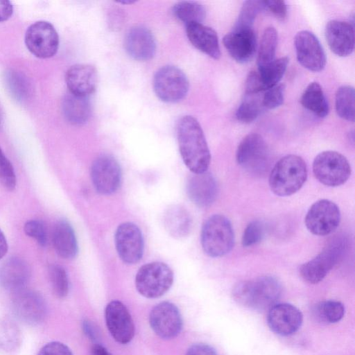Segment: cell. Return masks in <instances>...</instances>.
Returning <instances> with one entry per match:
<instances>
[{"instance_id": "1", "label": "cell", "mask_w": 355, "mask_h": 355, "mask_svg": "<svg viewBox=\"0 0 355 355\" xmlns=\"http://www.w3.org/2000/svg\"><path fill=\"white\" fill-rule=\"evenodd\" d=\"M177 136L182 160L193 173L207 171L209 149L199 122L192 116H182L178 123Z\"/></svg>"}, {"instance_id": "2", "label": "cell", "mask_w": 355, "mask_h": 355, "mask_svg": "<svg viewBox=\"0 0 355 355\" xmlns=\"http://www.w3.org/2000/svg\"><path fill=\"white\" fill-rule=\"evenodd\" d=\"M282 293L279 281L270 275L238 282L233 288L232 296L239 304L254 310H269L276 304Z\"/></svg>"}, {"instance_id": "3", "label": "cell", "mask_w": 355, "mask_h": 355, "mask_svg": "<svg viewBox=\"0 0 355 355\" xmlns=\"http://www.w3.org/2000/svg\"><path fill=\"white\" fill-rule=\"evenodd\" d=\"M307 178V167L304 159L295 155L282 157L269 175V186L278 196H289L303 186Z\"/></svg>"}, {"instance_id": "4", "label": "cell", "mask_w": 355, "mask_h": 355, "mask_svg": "<svg viewBox=\"0 0 355 355\" xmlns=\"http://www.w3.org/2000/svg\"><path fill=\"white\" fill-rule=\"evenodd\" d=\"M200 241L205 253L211 257H220L229 253L234 243L230 221L221 214L210 216L202 227Z\"/></svg>"}, {"instance_id": "5", "label": "cell", "mask_w": 355, "mask_h": 355, "mask_svg": "<svg viewBox=\"0 0 355 355\" xmlns=\"http://www.w3.org/2000/svg\"><path fill=\"white\" fill-rule=\"evenodd\" d=\"M347 240L340 236L334 239L320 254L300 268V274L312 284L321 282L339 262L346 251Z\"/></svg>"}, {"instance_id": "6", "label": "cell", "mask_w": 355, "mask_h": 355, "mask_svg": "<svg viewBox=\"0 0 355 355\" xmlns=\"http://www.w3.org/2000/svg\"><path fill=\"white\" fill-rule=\"evenodd\" d=\"M173 272L166 263L155 261L142 266L135 277L137 291L147 298L165 294L173 282Z\"/></svg>"}, {"instance_id": "7", "label": "cell", "mask_w": 355, "mask_h": 355, "mask_svg": "<svg viewBox=\"0 0 355 355\" xmlns=\"http://www.w3.org/2000/svg\"><path fill=\"white\" fill-rule=\"evenodd\" d=\"M315 178L328 187L344 184L351 174V166L347 158L336 151L326 150L319 153L313 162Z\"/></svg>"}, {"instance_id": "8", "label": "cell", "mask_w": 355, "mask_h": 355, "mask_svg": "<svg viewBox=\"0 0 355 355\" xmlns=\"http://www.w3.org/2000/svg\"><path fill=\"white\" fill-rule=\"evenodd\" d=\"M153 88L157 97L162 101L177 103L187 96L189 82L180 69L173 65H166L155 74Z\"/></svg>"}, {"instance_id": "9", "label": "cell", "mask_w": 355, "mask_h": 355, "mask_svg": "<svg viewBox=\"0 0 355 355\" xmlns=\"http://www.w3.org/2000/svg\"><path fill=\"white\" fill-rule=\"evenodd\" d=\"M237 163L252 175H262L268 167V150L263 137L257 133L247 135L238 146Z\"/></svg>"}, {"instance_id": "10", "label": "cell", "mask_w": 355, "mask_h": 355, "mask_svg": "<svg viewBox=\"0 0 355 355\" xmlns=\"http://www.w3.org/2000/svg\"><path fill=\"white\" fill-rule=\"evenodd\" d=\"M25 44L28 51L40 58L53 56L59 47V36L54 26L46 21L32 24L25 34Z\"/></svg>"}, {"instance_id": "11", "label": "cell", "mask_w": 355, "mask_h": 355, "mask_svg": "<svg viewBox=\"0 0 355 355\" xmlns=\"http://www.w3.org/2000/svg\"><path fill=\"white\" fill-rule=\"evenodd\" d=\"M340 212L334 202L322 199L314 202L305 216V225L308 230L317 236H326L332 233L339 225Z\"/></svg>"}, {"instance_id": "12", "label": "cell", "mask_w": 355, "mask_h": 355, "mask_svg": "<svg viewBox=\"0 0 355 355\" xmlns=\"http://www.w3.org/2000/svg\"><path fill=\"white\" fill-rule=\"evenodd\" d=\"M90 175L96 191L110 195L120 187L122 179L121 167L116 159L109 155H101L93 162Z\"/></svg>"}, {"instance_id": "13", "label": "cell", "mask_w": 355, "mask_h": 355, "mask_svg": "<svg viewBox=\"0 0 355 355\" xmlns=\"http://www.w3.org/2000/svg\"><path fill=\"white\" fill-rule=\"evenodd\" d=\"M115 246L120 259L125 263L134 264L143 257L144 242L140 229L134 223L120 224L115 232Z\"/></svg>"}, {"instance_id": "14", "label": "cell", "mask_w": 355, "mask_h": 355, "mask_svg": "<svg viewBox=\"0 0 355 355\" xmlns=\"http://www.w3.org/2000/svg\"><path fill=\"white\" fill-rule=\"evenodd\" d=\"M299 63L309 71L318 72L326 65V55L317 37L309 31H301L294 37Z\"/></svg>"}, {"instance_id": "15", "label": "cell", "mask_w": 355, "mask_h": 355, "mask_svg": "<svg viewBox=\"0 0 355 355\" xmlns=\"http://www.w3.org/2000/svg\"><path fill=\"white\" fill-rule=\"evenodd\" d=\"M150 325L160 338L171 339L182 329V318L178 307L171 302H163L155 306L149 315Z\"/></svg>"}, {"instance_id": "16", "label": "cell", "mask_w": 355, "mask_h": 355, "mask_svg": "<svg viewBox=\"0 0 355 355\" xmlns=\"http://www.w3.org/2000/svg\"><path fill=\"white\" fill-rule=\"evenodd\" d=\"M12 304L15 315L26 324H38L46 315L44 299L33 290L23 288L15 292Z\"/></svg>"}, {"instance_id": "17", "label": "cell", "mask_w": 355, "mask_h": 355, "mask_svg": "<svg viewBox=\"0 0 355 355\" xmlns=\"http://www.w3.org/2000/svg\"><path fill=\"white\" fill-rule=\"evenodd\" d=\"M107 327L118 343L127 344L135 336V324L126 306L119 300L109 302L105 310Z\"/></svg>"}, {"instance_id": "18", "label": "cell", "mask_w": 355, "mask_h": 355, "mask_svg": "<svg viewBox=\"0 0 355 355\" xmlns=\"http://www.w3.org/2000/svg\"><path fill=\"white\" fill-rule=\"evenodd\" d=\"M302 321V312L291 304L277 303L268 311L267 322L270 329L282 336H291L297 332Z\"/></svg>"}, {"instance_id": "19", "label": "cell", "mask_w": 355, "mask_h": 355, "mask_svg": "<svg viewBox=\"0 0 355 355\" xmlns=\"http://www.w3.org/2000/svg\"><path fill=\"white\" fill-rule=\"evenodd\" d=\"M223 43L230 55L239 63L252 60L257 50L253 28H234L223 37Z\"/></svg>"}, {"instance_id": "20", "label": "cell", "mask_w": 355, "mask_h": 355, "mask_svg": "<svg viewBox=\"0 0 355 355\" xmlns=\"http://www.w3.org/2000/svg\"><path fill=\"white\" fill-rule=\"evenodd\" d=\"M325 37L331 50L340 57L348 56L354 49V25L340 20H331L325 27Z\"/></svg>"}, {"instance_id": "21", "label": "cell", "mask_w": 355, "mask_h": 355, "mask_svg": "<svg viewBox=\"0 0 355 355\" xmlns=\"http://www.w3.org/2000/svg\"><path fill=\"white\" fill-rule=\"evenodd\" d=\"M124 46L128 55L139 61L148 60L156 52V42L151 31L144 26H135L127 33Z\"/></svg>"}, {"instance_id": "22", "label": "cell", "mask_w": 355, "mask_h": 355, "mask_svg": "<svg viewBox=\"0 0 355 355\" xmlns=\"http://www.w3.org/2000/svg\"><path fill=\"white\" fill-rule=\"evenodd\" d=\"M187 192L195 205L206 207L216 200L218 184L215 178L207 171L200 173H193L188 180Z\"/></svg>"}, {"instance_id": "23", "label": "cell", "mask_w": 355, "mask_h": 355, "mask_svg": "<svg viewBox=\"0 0 355 355\" xmlns=\"http://www.w3.org/2000/svg\"><path fill=\"white\" fill-rule=\"evenodd\" d=\"M65 82L69 93L88 97L96 87V69L91 64H76L72 65L66 72Z\"/></svg>"}, {"instance_id": "24", "label": "cell", "mask_w": 355, "mask_h": 355, "mask_svg": "<svg viewBox=\"0 0 355 355\" xmlns=\"http://www.w3.org/2000/svg\"><path fill=\"white\" fill-rule=\"evenodd\" d=\"M30 276L28 264L20 257H10L0 266L1 286L14 293L24 288Z\"/></svg>"}, {"instance_id": "25", "label": "cell", "mask_w": 355, "mask_h": 355, "mask_svg": "<svg viewBox=\"0 0 355 355\" xmlns=\"http://www.w3.org/2000/svg\"><path fill=\"white\" fill-rule=\"evenodd\" d=\"M187 36L197 49L213 59L220 57L218 37L216 31L202 23L186 25Z\"/></svg>"}, {"instance_id": "26", "label": "cell", "mask_w": 355, "mask_h": 355, "mask_svg": "<svg viewBox=\"0 0 355 355\" xmlns=\"http://www.w3.org/2000/svg\"><path fill=\"white\" fill-rule=\"evenodd\" d=\"M52 243L55 251L62 258L72 259L78 252L75 232L65 220H60L55 225L52 233Z\"/></svg>"}, {"instance_id": "27", "label": "cell", "mask_w": 355, "mask_h": 355, "mask_svg": "<svg viewBox=\"0 0 355 355\" xmlns=\"http://www.w3.org/2000/svg\"><path fill=\"white\" fill-rule=\"evenodd\" d=\"M62 110L66 120L70 123L80 125L89 119L92 107L87 96L69 93L62 100Z\"/></svg>"}, {"instance_id": "28", "label": "cell", "mask_w": 355, "mask_h": 355, "mask_svg": "<svg viewBox=\"0 0 355 355\" xmlns=\"http://www.w3.org/2000/svg\"><path fill=\"white\" fill-rule=\"evenodd\" d=\"M164 224L170 235L174 238L181 239L189 234L191 228V218L184 207L173 205L164 213Z\"/></svg>"}, {"instance_id": "29", "label": "cell", "mask_w": 355, "mask_h": 355, "mask_svg": "<svg viewBox=\"0 0 355 355\" xmlns=\"http://www.w3.org/2000/svg\"><path fill=\"white\" fill-rule=\"evenodd\" d=\"M302 106L320 118L327 116L329 111L328 101L322 87L316 82L311 83L300 98Z\"/></svg>"}, {"instance_id": "30", "label": "cell", "mask_w": 355, "mask_h": 355, "mask_svg": "<svg viewBox=\"0 0 355 355\" xmlns=\"http://www.w3.org/2000/svg\"><path fill=\"white\" fill-rule=\"evenodd\" d=\"M3 83L11 97L19 103L26 102L31 95V85L27 77L15 69H7L3 76Z\"/></svg>"}, {"instance_id": "31", "label": "cell", "mask_w": 355, "mask_h": 355, "mask_svg": "<svg viewBox=\"0 0 355 355\" xmlns=\"http://www.w3.org/2000/svg\"><path fill=\"white\" fill-rule=\"evenodd\" d=\"M345 306L338 301H322L313 307V315L322 324H334L342 320L345 315Z\"/></svg>"}, {"instance_id": "32", "label": "cell", "mask_w": 355, "mask_h": 355, "mask_svg": "<svg viewBox=\"0 0 355 355\" xmlns=\"http://www.w3.org/2000/svg\"><path fill=\"white\" fill-rule=\"evenodd\" d=\"M174 16L185 24L202 23L206 16L205 7L196 1H179L173 6Z\"/></svg>"}, {"instance_id": "33", "label": "cell", "mask_w": 355, "mask_h": 355, "mask_svg": "<svg viewBox=\"0 0 355 355\" xmlns=\"http://www.w3.org/2000/svg\"><path fill=\"white\" fill-rule=\"evenodd\" d=\"M277 39V32L274 27L270 26L265 29L257 56L258 69L270 64L275 60Z\"/></svg>"}, {"instance_id": "34", "label": "cell", "mask_w": 355, "mask_h": 355, "mask_svg": "<svg viewBox=\"0 0 355 355\" xmlns=\"http://www.w3.org/2000/svg\"><path fill=\"white\" fill-rule=\"evenodd\" d=\"M338 115L348 121H354V89L350 85L340 87L336 94Z\"/></svg>"}, {"instance_id": "35", "label": "cell", "mask_w": 355, "mask_h": 355, "mask_svg": "<svg viewBox=\"0 0 355 355\" xmlns=\"http://www.w3.org/2000/svg\"><path fill=\"white\" fill-rule=\"evenodd\" d=\"M289 62L288 57H282L275 59L270 64L258 69L263 85L268 89L278 84L283 77Z\"/></svg>"}, {"instance_id": "36", "label": "cell", "mask_w": 355, "mask_h": 355, "mask_svg": "<svg viewBox=\"0 0 355 355\" xmlns=\"http://www.w3.org/2000/svg\"><path fill=\"white\" fill-rule=\"evenodd\" d=\"M264 9L263 1H245L241 9L234 28H253L256 17Z\"/></svg>"}, {"instance_id": "37", "label": "cell", "mask_w": 355, "mask_h": 355, "mask_svg": "<svg viewBox=\"0 0 355 355\" xmlns=\"http://www.w3.org/2000/svg\"><path fill=\"white\" fill-rule=\"evenodd\" d=\"M49 276L53 293L59 298L65 297L69 290V282L65 269L58 264L49 267Z\"/></svg>"}, {"instance_id": "38", "label": "cell", "mask_w": 355, "mask_h": 355, "mask_svg": "<svg viewBox=\"0 0 355 355\" xmlns=\"http://www.w3.org/2000/svg\"><path fill=\"white\" fill-rule=\"evenodd\" d=\"M254 95H246L236 112L238 121L250 123L254 121L259 115L262 105Z\"/></svg>"}, {"instance_id": "39", "label": "cell", "mask_w": 355, "mask_h": 355, "mask_svg": "<svg viewBox=\"0 0 355 355\" xmlns=\"http://www.w3.org/2000/svg\"><path fill=\"white\" fill-rule=\"evenodd\" d=\"M17 178L12 163L0 148V184L8 191L15 189Z\"/></svg>"}, {"instance_id": "40", "label": "cell", "mask_w": 355, "mask_h": 355, "mask_svg": "<svg viewBox=\"0 0 355 355\" xmlns=\"http://www.w3.org/2000/svg\"><path fill=\"white\" fill-rule=\"evenodd\" d=\"M24 231L29 237L34 239L38 245L45 247L48 242V234L45 225L42 220H29L24 225Z\"/></svg>"}, {"instance_id": "41", "label": "cell", "mask_w": 355, "mask_h": 355, "mask_svg": "<svg viewBox=\"0 0 355 355\" xmlns=\"http://www.w3.org/2000/svg\"><path fill=\"white\" fill-rule=\"evenodd\" d=\"M285 85L283 83L277 84L275 86L266 90L262 99V106L273 110L279 107L284 99Z\"/></svg>"}, {"instance_id": "42", "label": "cell", "mask_w": 355, "mask_h": 355, "mask_svg": "<svg viewBox=\"0 0 355 355\" xmlns=\"http://www.w3.org/2000/svg\"><path fill=\"white\" fill-rule=\"evenodd\" d=\"M264 235L263 225L259 220L250 222L245 227L242 236V245L250 247L259 243Z\"/></svg>"}, {"instance_id": "43", "label": "cell", "mask_w": 355, "mask_h": 355, "mask_svg": "<svg viewBox=\"0 0 355 355\" xmlns=\"http://www.w3.org/2000/svg\"><path fill=\"white\" fill-rule=\"evenodd\" d=\"M0 329V343L8 348L16 346L19 340V332L16 327L11 323H6Z\"/></svg>"}, {"instance_id": "44", "label": "cell", "mask_w": 355, "mask_h": 355, "mask_svg": "<svg viewBox=\"0 0 355 355\" xmlns=\"http://www.w3.org/2000/svg\"><path fill=\"white\" fill-rule=\"evenodd\" d=\"M245 94L254 95L261 92L266 91L258 71H250L245 81Z\"/></svg>"}, {"instance_id": "45", "label": "cell", "mask_w": 355, "mask_h": 355, "mask_svg": "<svg viewBox=\"0 0 355 355\" xmlns=\"http://www.w3.org/2000/svg\"><path fill=\"white\" fill-rule=\"evenodd\" d=\"M37 355H73V354L70 348L65 344L53 341L44 345Z\"/></svg>"}, {"instance_id": "46", "label": "cell", "mask_w": 355, "mask_h": 355, "mask_svg": "<svg viewBox=\"0 0 355 355\" xmlns=\"http://www.w3.org/2000/svg\"><path fill=\"white\" fill-rule=\"evenodd\" d=\"M265 9L269 10L276 17L284 20L287 15V5L284 1L264 0Z\"/></svg>"}, {"instance_id": "47", "label": "cell", "mask_w": 355, "mask_h": 355, "mask_svg": "<svg viewBox=\"0 0 355 355\" xmlns=\"http://www.w3.org/2000/svg\"><path fill=\"white\" fill-rule=\"evenodd\" d=\"M185 355H218L215 349L209 345L197 343L191 345Z\"/></svg>"}, {"instance_id": "48", "label": "cell", "mask_w": 355, "mask_h": 355, "mask_svg": "<svg viewBox=\"0 0 355 355\" xmlns=\"http://www.w3.org/2000/svg\"><path fill=\"white\" fill-rule=\"evenodd\" d=\"M13 7L8 1L0 0V22L8 20L12 15Z\"/></svg>"}, {"instance_id": "49", "label": "cell", "mask_w": 355, "mask_h": 355, "mask_svg": "<svg viewBox=\"0 0 355 355\" xmlns=\"http://www.w3.org/2000/svg\"><path fill=\"white\" fill-rule=\"evenodd\" d=\"M83 329L85 334L91 340L96 339L97 334L94 325L89 320H84L83 322Z\"/></svg>"}, {"instance_id": "50", "label": "cell", "mask_w": 355, "mask_h": 355, "mask_svg": "<svg viewBox=\"0 0 355 355\" xmlns=\"http://www.w3.org/2000/svg\"><path fill=\"white\" fill-rule=\"evenodd\" d=\"M90 355H111V354L105 347L96 343L91 348Z\"/></svg>"}, {"instance_id": "51", "label": "cell", "mask_w": 355, "mask_h": 355, "mask_svg": "<svg viewBox=\"0 0 355 355\" xmlns=\"http://www.w3.org/2000/svg\"><path fill=\"white\" fill-rule=\"evenodd\" d=\"M8 250V245L6 236L0 229V259H2Z\"/></svg>"}, {"instance_id": "52", "label": "cell", "mask_w": 355, "mask_h": 355, "mask_svg": "<svg viewBox=\"0 0 355 355\" xmlns=\"http://www.w3.org/2000/svg\"><path fill=\"white\" fill-rule=\"evenodd\" d=\"M2 123H3V114H2L1 109L0 107V128L2 125Z\"/></svg>"}, {"instance_id": "53", "label": "cell", "mask_w": 355, "mask_h": 355, "mask_svg": "<svg viewBox=\"0 0 355 355\" xmlns=\"http://www.w3.org/2000/svg\"><path fill=\"white\" fill-rule=\"evenodd\" d=\"M119 3H123V4H131V3H135V1H119Z\"/></svg>"}]
</instances>
